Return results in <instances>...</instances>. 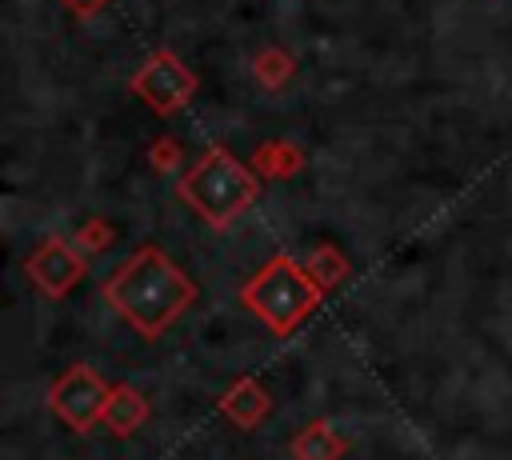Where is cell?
<instances>
[{
  "instance_id": "obj_1",
  "label": "cell",
  "mask_w": 512,
  "mask_h": 460,
  "mask_svg": "<svg viewBox=\"0 0 512 460\" xmlns=\"http://www.w3.org/2000/svg\"><path fill=\"white\" fill-rule=\"evenodd\" d=\"M100 292L104 304L144 340H160L196 304L192 276L156 244H144L128 260H120Z\"/></svg>"
},
{
  "instance_id": "obj_2",
  "label": "cell",
  "mask_w": 512,
  "mask_h": 460,
  "mask_svg": "<svg viewBox=\"0 0 512 460\" xmlns=\"http://www.w3.org/2000/svg\"><path fill=\"white\" fill-rule=\"evenodd\" d=\"M324 288L308 276L304 264H296L292 256H272L264 268H256L244 284H240V304L272 332V336H288L304 324V316L320 304Z\"/></svg>"
},
{
  "instance_id": "obj_3",
  "label": "cell",
  "mask_w": 512,
  "mask_h": 460,
  "mask_svg": "<svg viewBox=\"0 0 512 460\" xmlns=\"http://www.w3.org/2000/svg\"><path fill=\"white\" fill-rule=\"evenodd\" d=\"M180 200L212 228H228L252 200H256V176L224 148H208L180 180Z\"/></svg>"
},
{
  "instance_id": "obj_4",
  "label": "cell",
  "mask_w": 512,
  "mask_h": 460,
  "mask_svg": "<svg viewBox=\"0 0 512 460\" xmlns=\"http://www.w3.org/2000/svg\"><path fill=\"white\" fill-rule=\"evenodd\" d=\"M112 384L92 368V364H68L52 384H48V412L72 428V432H92L104 420V404H108Z\"/></svg>"
},
{
  "instance_id": "obj_5",
  "label": "cell",
  "mask_w": 512,
  "mask_h": 460,
  "mask_svg": "<svg viewBox=\"0 0 512 460\" xmlns=\"http://www.w3.org/2000/svg\"><path fill=\"white\" fill-rule=\"evenodd\" d=\"M88 264H84V252L76 240H64V236H48L32 248V256L24 260V276L32 280L36 292L52 296V300H64L80 280H84Z\"/></svg>"
},
{
  "instance_id": "obj_6",
  "label": "cell",
  "mask_w": 512,
  "mask_h": 460,
  "mask_svg": "<svg viewBox=\"0 0 512 460\" xmlns=\"http://www.w3.org/2000/svg\"><path fill=\"white\" fill-rule=\"evenodd\" d=\"M132 88L156 108V112H176L192 100L196 92V80L192 72L172 56V52H156L136 76H132Z\"/></svg>"
},
{
  "instance_id": "obj_7",
  "label": "cell",
  "mask_w": 512,
  "mask_h": 460,
  "mask_svg": "<svg viewBox=\"0 0 512 460\" xmlns=\"http://www.w3.org/2000/svg\"><path fill=\"white\" fill-rule=\"evenodd\" d=\"M216 408H220L236 428L252 432V428H260V424L272 416V396H268V388H264L260 380L240 376V380H232V384L220 392Z\"/></svg>"
},
{
  "instance_id": "obj_8",
  "label": "cell",
  "mask_w": 512,
  "mask_h": 460,
  "mask_svg": "<svg viewBox=\"0 0 512 460\" xmlns=\"http://www.w3.org/2000/svg\"><path fill=\"white\" fill-rule=\"evenodd\" d=\"M148 416H152V404H148V396H144L136 384H112L100 424H104L112 436L128 440V436H136V432L148 424Z\"/></svg>"
},
{
  "instance_id": "obj_9",
  "label": "cell",
  "mask_w": 512,
  "mask_h": 460,
  "mask_svg": "<svg viewBox=\"0 0 512 460\" xmlns=\"http://www.w3.org/2000/svg\"><path fill=\"white\" fill-rule=\"evenodd\" d=\"M292 460H340L348 452V440L328 424V420H308L292 444H288Z\"/></svg>"
},
{
  "instance_id": "obj_10",
  "label": "cell",
  "mask_w": 512,
  "mask_h": 460,
  "mask_svg": "<svg viewBox=\"0 0 512 460\" xmlns=\"http://www.w3.org/2000/svg\"><path fill=\"white\" fill-rule=\"evenodd\" d=\"M304 268H308V276H312V280H316L324 292H328V288H336V284L348 276V260H344V256H340L332 244H320V248H312Z\"/></svg>"
},
{
  "instance_id": "obj_11",
  "label": "cell",
  "mask_w": 512,
  "mask_h": 460,
  "mask_svg": "<svg viewBox=\"0 0 512 460\" xmlns=\"http://www.w3.org/2000/svg\"><path fill=\"white\" fill-rule=\"evenodd\" d=\"M76 244H80V252H100V248L112 244V228L104 220H92V224H84L76 232Z\"/></svg>"
},
{
  "instance_id": "obj_12",
  "label": "cell",
  "mask_w": 512,
  "mask_h": 460,
  "mask_svg": "<svg viewBox=\"0 0 512 460\" xmlns=\"http://www.w3.org/2000/svg\"><path fill=\"white\" fill-rule=\"evenodd\" d=\"M152 160H156V168H176V160H180L176 156V144H156V156Z\"/></svg>"
},
{
  "instance_id": "obj_13",
  "label": "cell",
  "mask_w": 512,
  "mask_h": 460,
  "mask_svg": "<svg viewBox=\"0 0 512 460\" xmlns=\"http://www.w3.org/2000/svg\"><path fill=\"white\" fill-rule=\"evenodd\" d=\"M68 4H72V8H80V12H92V8H100L104 0H68Z\"/></svg>"
}]
</instances>
